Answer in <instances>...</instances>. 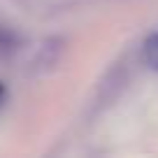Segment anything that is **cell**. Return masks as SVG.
<instances>
[{
    "instance_id": "obj_1",
    "label": "cell",
    "mask_w": 158,
    "mask_h": 158,
    "mask_svg": "<svg viewBox=\"0 0 158 158\" xmlns=\"http://www.w3.org/2000/svg\"><path fill=\"white\" fill-rule=\"evenodd\" d=\"M65 54V42L60 37H49L40 44L37 54H35L33 63H30V72L33 74H47V72H54L58 68L60 58Z\"/></svg>"
},
{
    "instance_id": "obj_2",
    "label": "cell",
    "mask_w": 158,
    "mask_h": 158,
    "mask_svg": "<svg viewBox=\"0 0 158 158\" xmlns=\"http://www.w3.org/2000/svg\"><path fill=\"white\" fill-rule=\"evenodd\" d=\"M142 56H144V63H147L151 70H156V72H158V30H156V33H151L147 40H144Z\"/></svg>"
},
{
    "instance_id": "obj_3",
    "label": "cell",
    "mask_w": 158,
    "mask_h": 158,
    "mask_svg": "<svg viewBox=\"0 0 158 158\" xmlns=\"http://www.w3.org/2000/svg\"><path fill=\"white\" fill-rule=\"evenodd\" d=\"M5 86H2V84H0V105H2V102H5Z\"/></svg>"
}]
</instances>
